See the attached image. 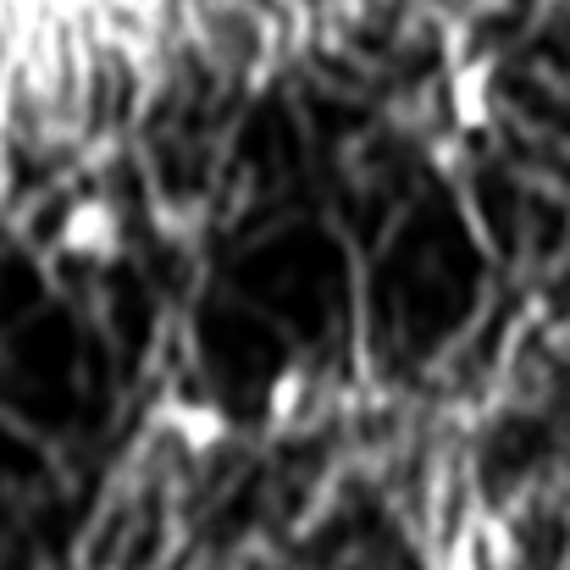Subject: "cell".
<instances>
[{"label": "cell", "instance_id": "7a4b0ae2", "mask_svg": "<svg viewBox=\"0 0 570 570\" xmlns=\"http://www.w3.org/2000/svg\"><path fill=\"white\" fill-rule=\"evenodd\" d=\"M173 426L189 438V449H210L222 432H227V421H222V410L216 404H199V399H184V404H173Z\"/></svg>", "mask_w": 570, "mask_h": 570}, {"label": "cell", "instance_id": "6da1fadb", "mask_svg": "<svg viewBox=\"0 0 570 570\" xmlns=\"http://www.w3.org/2000/svg\"><path fill=\"white\" fill-rule=\"evenodd\" d=\"M56 249L67 261H83V266H111L128 249V222H122V210L106 194H83V199H72L61 210Z\"/></svg>", "mask_w": 570, "mask_h": 570}, {"label": "cell", "instance_id": "3957f363", "mask_svg": "<svg viewBox=\"0 0 570 570\" xmlns=\"http://www.w3.org/2000/svg\"><path fill=\"white\" fill-rule=\"evenodd\" d=\"M438 570H488L482 566V543H476V527H465L449 549H443V566Z\"/></svg>", "mask_w": 570, "mask_h": 570}]
</instances>
